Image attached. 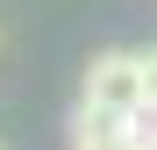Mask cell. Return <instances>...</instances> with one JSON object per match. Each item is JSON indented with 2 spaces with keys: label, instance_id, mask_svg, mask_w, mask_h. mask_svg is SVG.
<instances>
[{
  "label": "cell",
  "instance_id": "3",
  "mask_svg": "<svg viewBox=\"0 0 157 150\" xmlns=\"http://www.w3.org/2000/svg\"><path fill=\"white\" fill-rule=\"evenodd\" d=\"M71 150H128L121 136H71Z\"/></svg>",
  "mask_w": 157,
  "mask_h": 150
},
{
  "label": "cell",
  "instance_id": "2",
  "mask_svg": "<svg viewBox=\"0 0 157 150\" xmlns=\"http://www.w3.org/2000/svg\"><path fill=\"white\" fill-rule=\"evenodd\" d=\"M136 71H143V107H157V43L136 50Z\"/></svg>",
  "mask_w": 157,
  "mask_h": 150
},
{
  "label": "cell",
  "instance_id": "1",
  "mask_svg": "<svg viewBox=\"0 0 157 150\" xmlns=\"http://www.w3.org/2000/svg\"><path fill=\"white\" fill-rule=\"evenodd\" d=\"M143 107V71H136V50H100L78 79V114H71V136H121V121Z\"/></svg>",
  "mask_w": 157,
  "mask_h": 150
},
{
  "label": "cell",
  "instance_id": "4",
  "mask_svg": "<svg viewBox=\"0 0 157 150\" xmlns=\"http://www.w3.org/2000/svg\"><path fill=\"white\" fill-rule=\"evenodd\" d=\"M143 150H157V143H143Z\"/></svg>",
  "mask_w": 157,
  "mask_h": 150
}]
</instances>
